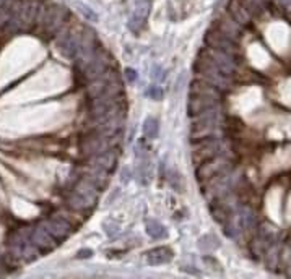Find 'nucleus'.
I'll use <instances>...</instances> for the list:
<instances>
[{"instance_id": "f257e3e1", "label": "nucleus", "mask_w": 291, "mask_h": 279, "mask_svg": "<svg viewBox=\"0 0 291 279\" xmlns=\"http://www.w3.org/2000/svg\"><path fill=\"white\" fill-rule=\"evenodd\" d=\"M194 143V162H204L206 159H212L215 156H222L223 154V146L222 141H220L218 136L215 135H204L200 140L192 141Z\"/></svg>"}, {"instance_id": "f03ea898", "label": "nucleus", "mask_w": 291, "mask_h": 279, "mask_svg": "<svg viewBox=\"0 0 291 279\" xmlns=\"http://www.w3.org/2000/svg\"><path fill=\"white\" fill-rule=\"evenodd\" d=\"M230 161L224 159L223 156H215L212 159H206L204 162H200L197 171H196V177L198 182H208L212 179L218 177L222 174H228L230 172Z\"/></svg>"}, {"instance_id": "7ed1b4c3", "label": "nucleus", "mask_w": 291, "mask_h": 279, "mask_svg": "<svg viewBox=\"0 0 291 279\" xmlns=\"http://www.w3.org/2000/svg\"><path fill=\"white\" fill-rule=\"evenodd\" d=\"M205 42L208 44L210 49H215V50L223 52V54H228L232 58H236V55H239V49H238V44L234 42V39L228 37L215 28L206 31Z\"/></svg>"}, {"instance_id": "20e7f679", "label": "nucleus", "mask_w": 291, "mask_h": 279, "mask_svg": "<svg viewBox=\"0 0 291 279\" xmlns=\"http://www.w3.org/2000/svg\"><path fill=\"white\" fill-rule=\"evenodd\" d=\"M68 16V10L64 8L62 5H50L44 11V16L41 19V24L48 34H56L64 24Z\"/></svg>"}, {"instance_id": "39448f33", "label": "nucleus", "mask_w": 291, "mask_h": 279, "mask_svg": "<svg viewBox=\"0 0 291 279\" xmlns=\"http://www.w3.org/2000/svg\"><path fill=\"white\" fill-rule=\"evenodd\" d=\"M220 125V114L218 109H210L206 112L196 115V120L192 122V133L196 135H208V132H213Z\"/></svg>"}, {"instance_id": "423d86ee", "label": "nucleus", "mask_w": 291, "mask_h": 279, "mask_svg": "<svg viewBox=\"0 0 291 279\" xmlns=\"http://www.w3.org/2000/svg\"><path fill=\"white\" fill-rule=\"evenodd\" d=\"M200 55L205 57L206 60H210L213 65H215V67H218L224 75H228L230 78L236 71L234 58H232L231 55H228V54H223V52H220V50L206 47V49H204L202 52H200Z\"/></svg>"}, {"instance_id": "0eeeda50", "label": "nucleus", "mask_w": 291, "mask_h": 279, "mask_svg": "<svg viewBox=\"0 0 291 279\" xmlns=\"http://www.w3.org/2000/svg\"><path fill=\"white\" fill-rule=\"evenodd\" d=\"M216 97L213 96H205V94H189V101H187V112H189L190 117H196L206 112L210 109H215L218 106Z\"/></svg>"}, {"instance_id": "6e6552de", "label": "nucleus", "mask_w": 291, "mask_h": 279, "mask_svg": "<svg viewBox=\"0 0 291 279\" xmlns=\"http://www.w3.org/2000/svg\"><path fill=\"white\" fill-rule=\"evenodd\" d=\"M150 10H152L150 0H138L130 18H128V29L134 31V32H138L142 28H144L148 15H150Z\"/></svg>"}, {"instance_id": "1a4fd4ad", "label": "nucleus", "mask_w": 291, "mask_h": 279, "mask_svg": "<svg viewBox=\"0 0 291 279\" xmlns=\"http://www.w3.org/2000/svg\"><path fill=\"white\" fill-rule=\"evenodd\" d=\"M42 227L46 229L50 236H52L56 240H64L70 236V232H72V226H70L66 219L62 218H50V219H46L42 223Z\"/></svg>"}, {"instance_id": "9d476101", "label": "nucleus", "mask_w": 291, "mask_h": 279, "mask_svg": "<svg viewBox=\"0 0 291 279\" xmlns=\"http://www.w3.org/2000/svg\"><path fill=\"white\" fill-rule=\"evenodd\" d=\"M57 45H59L60 52L66 57L76 58V55H78V49H80V34H76V32H74V31H67L66 34L59 39Z\"/></svg>"}, {"instance_id": "9b49d317", "label": "nucleus", "mask_w": 291, "mask_h": 279, "mask_svg": "<svg viewBox=\"0 0 291 279\" xmlns=\"http://www.w3.org/2000/svg\"><path fill=\"white\" fill-rule=\"evenodd\" d=\"M228 13L238 24L246 26L250 23V11L246 5V0H230Z\"/></svg>"}, {"instance_id": "f8f14e48", "label": "nucleus", "mask_w": 291, "mask_h": 279, "mask_svg": "<svg viewBox=\"0 0 291 279\" xmlns=\"http://www.w3.org/2000/svg\"><path fill=\"white\" fill-rule=\"evenodd\" d=\"M108 71V60L102 54H96L92 60H90L85 68H83V73L88 78V80H96V78H101Z\"/></svg>"}, {"instance_id": "ddd939ff", "label": "nucleus", "mask_w": 291, "mask_h": 279, "mask_svg": "<svg viewBox=\"0 0 291 279\" xmlns=\"http://www.w3.org/2000/svg\"><path fill=\"white\" fill-rule=\"evenodd\" d=\"M116 164H118V153L112 149H104L93 156V167L102 172H112Z\"/></svg>"}, {"instance_id": "4468645a", "label": "nucleus", "mask_w": 291, "mask_h": 279, "mask_svg": "<svg viewBox=\"0 0 291 279\" xmlns=\"http://www.w3.org/2000/svg\"><path fill=\"white\" fill-rule=\"evenodd\" d=\"M30 240H31V244L36 245L40 250H50V249H54V245H56V239L50 236V234L44 229L42 226L40 227H36V229L31 231V236H30Z\"/></svg>"}, {"instance_id": "2eb2a0df", "label": "nucleus", "mask_w": 291, "mask_h": 279, "mask_svg": "<svg viewBox=\"0 0 291 279\" xmlns=\"http://www.w3.org/2000/svg\"><path fill=\"white\" fill-rule=\"evenodd\" d=\"M172 260V250L170 247H156L150 252H146V263L152 266L170 263Z\"/></svg>"}, {"instance_id": "dca6fc26", "label": "nucleus", "mask_w": 291, "mask_h": 279, "mask_svg": "<svg viewBox=\"0 0 291 279\" xmlns=\"http://www.w3.org/2000/svg\"><path fill=\"white\" fill-rule=\"evenodd\" d=\"M190 93H194V94L213 96V97H216V99H220V97H222V91H220V88L215 86L213 83H210L208 80H205V78H202V80L192 81V84H190Z\"/></svg>"}, {"instance_id": "f3484780", "label": "nucleus", "mask_w": 291, "mask_h": 279, "mask_svg": "<svg viewBox=\"0 0 291 279\" xmlns=\"http://www.w3.org/2000/svg\"><path fill=\"white\" fill-rule=\"evenodd\" d=\"M215 29H218L220 32H223V34H226L231 39L241 36V24H238L231 16L220 19V23L215 26Z\"/></svg>"}, {"instance_id": "a211bd4d", "label": "nucleus", "mask_w": 291, "mask_h": 279, "mask_svg": "<svg viewBox=\"0 0 291 279\" xmlns=\"http://www.w3.org/2000/svg\"><path fill=\"white\" fill-rule=\"evenodd\" d=\"M238 223L242 229H252L256 226V214L249 206H242L236 211Z\"/></svg>"}, {"instance_id": "6ab92c4d", "label": "nucleus", "mask_w": 291, "mask_h": 279, "mask_svg": "<svg viewBox=\"0 0 291 279\" xmlns=\"http://www.w3.org/2000/svg\"><path fill=\"white\" fill-rule=\"evenodd\" d=\"M146 234L150 236L152 239H164L168 236V231H166V227L158 223V221H146Z\"/></svg>"}, {"instance_id": "aec40b11", "label": "nucleus", "mask_w": 291, "mask_h": 279, "mask_svg": "<svg viewBox=\"0 0 291 279\" xmlns=\"http://www.w3.org/2000/svg\"><path fill=\"white\" fill-rule=\"evenodd\" d=\"M158 132H160L158 120L154 117H146L144 122V135L148 140H154L158 136Z\"/></svg>"}, {"instance_id": "412c9836", "label": "nucleus", "mask_w": 291, "mask_h": 279, "mask_svg": "<svg viewBox=\"0 0 291 279\" xmlns=\"http://www.w3.org/2000/svg\"><path fill=\"white\" fill-rule=\"evenodd\" d=\"M220 247V242L215 236H212V234H206V236H202L198 239V249L204 250V252H212Z\"/></svg>"}, {"instance_id": "4be33fe9", "label": "nucleus", "mask_w": 291, "mask_h": 279, "mask_svg": "<svg viewBox=\"0 0 291 279\" xmlns=\"http://www.w3.org/2000/svg\"><path fill=\"white\" fill-rule=\"evenodd\" d=\"M75 6H76V10H78L80 15L85 19H88V21H92V23L98 21V13H96L92 6H88L86 3H83V2H75Z\"/></svg>"}, {"instance_id": "5701e85b", "label": "nucleus", "mask_w": 291, "mask_h": 279, "mask_svg": "<svg viewBox=\"0 0 291 279\" xmlns=\"http://www.w3.org/2000/svg\"><path fill=\"white\" fill-rule=\"evenodd\" d=\"M267 257H265V263H267V268L268 270H275L276 265H278V258H280V252H278V247L276 245H270L268 250L265 252Z\"/></svg>"}, {"instance_id": "b1692460", "label": "nucleus", "mask_w": 291, "mask_h": 279, "mask_svg": "<svg viewBox=\"0 0 291 279\" xmlns=\"http://www.w3.org/2000/svg\"><path fill=\"white\" fill-rule=\"evenodd\" d=\"M178 180H180V177H179V174H178V172H171L170 175H168V182H170V185H171L176 192H180V190H182V185L178 184Z\"/></svg>"}, {"instance_id": "393cba45", "label": "nucleus", "mask_w": 291, "mask_h": 279, "mask_svg": "<svg viewBox=\"0 0 291 279\" xmlns=\"http://www.w3.org/2000/svg\"><path fill=\"white\" fill-rule=\"evenodd\" d=\"M148 96H152L153 99H163V89H161L160 86H156V84H154V86H152L150 88V91H148Z\"/></svg>"}, {"instance_id": "a878e982", "label": "nucleus", "mask_w": 291, "mask_h": 279, "mask_svg": "<svg viewBox=\"0 0 291 279\" xmlns=\"http://www.w3.org/2000/svg\"><path fill=\"white\" fill-rule=\"evenodd\" d=\"M153 80H156V81H161L164 78V73H163V70H161V67H153Z\"/></svg>"}, {"instance_id": "bb28decb", "label": "nucleus", "mask_w": 291, "mask_h": 279, "mask_svg": "<svg viewBox=\"0 0 291 279\" xmlns=\"http://www.w3.org/2000/svg\"><path fill=\"white\" fill-rule=\"evenodd\" d=\"M76 257L78 258H90V257H93V250L92 249H82V250H78V253H76Z\"/></svg>"}, {"instance_id": "cd10ccee", "label": "nucleus", "mask_w": 291, "mask_h": 279, "mask_svg": "<svg viewBox=\"0 0 291 279\" xmlns=\"http://www.w3.org/2000/svg\"><path fill=\"white\" fill-rule=\"evenodd\" d=\"M126 76H127L128 81H135V80H137V71H135L134 68H127L126 70Z\"/></svg>"}, {"instance_id": "c85d7f7f", "label": "nucleus", "mask_w": 291, "mask_h": 279, "mask_svg": "<svg viewBox=\"0 0 291 279\" xmlns=\"http://www.w3.org/2000/svg\"><path fill=\"white\" fill-rule=\"evenodd\" d=\"M283 8H291V0H278Z\"/></svg>"}]
</instances>
